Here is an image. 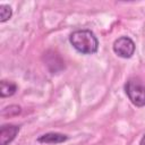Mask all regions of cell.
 <instances>
[{
    "label": "cell",
    "mask_w": 145,
    "mask_h": 145,
    "mask_svg": "<svg viewBox=\"0 0 145 145\" xmlns=\"http://www.w3.org/2000/svg\"><path fill=\"white\" fill-rule=\"evenodd\" d=\"M72 48L82 54H93L97 52L99 41L91 29H77L69 35Z\"/></svg>",
    "instance_id": "6da1fadb"
},
{
    "label": "cell",
    "mask_w": 145,
    "mask_h": 145,
    "mask_svg": "<svg viewBox=\"0 0 145 145\" xmlns=\"http://www.w3.org/2000/svg\"><path fill=\"white\" fill-rule=\"evenodd\" d=\"M125 92L130 102L138 106H145V84L138 78H129L125 83Z\"/></svg>",
    "instance_id": "7a4b0ae2"
},
{
    "label": "cell",
    "mask_w": 145,
    "mask_h": 145,
    "mask_svg": "<svg viewBox=\"0 0 145 145\" xmlns=\"http://www.w3.org/2000/svg\"><path fill=\"white\" fill-rule=\"evenodd\" d=\"M112 49H113V52L118 57L123 58V59H129L134 56L136 45H135V42L130 37L120 36L113 42Z\"/></svg>",
    "instance_id": "3957f363"
},
{
    "label": "cell",
    "mask_w": 145,
    "mask_h": 145,
    "mask_svg": "<svg viewBox=\"0 0 145 145\" xmlns=\"http://www.w3.org/2000/svg\"><path fill=\"white\" fill-rule=\"evenodd\" d=\"M19 126L16 125H3L0 129V145L10 144L19 133Z\"/></svg>",
    "instance_id": "277c9868"
},
{
    "label": "cell",
    "mask_w": 145,
    "mask_h": 145,
    "mask_svg": "<svg viewBox=\"0 0 145 145\" xmlns=\"http://www.w3.org/2000/svg\"><path fill=\"white\" fill-rule=\"evenodd\" d=\"M68 140V136L60 133H46L37 137V142L42 144H60Z\"/></svg>",
    "instance_id": "5b68a950"
},
{
    "label": "cell",
    "mask_w": 145,
    "mask_h": 145,
    "mask_svg": "<svg viewBox=\"0 0 145 145\" xmlns=\"http://www.w3.org/2000/svg\"><path fill=\"white\" fill-rule=\"evenodd\" d=\"M17 89H18V86L12 82H8V80L0 82V96L1 97L12 96L17 92Z\"/></svg>",
    "instance_id": "8992f818"
},
{
    "label": "cell",
    "mask_w": 145,
    "mask_h": 145,
    "mask_svg": "<svg viewBox=\"0 0 145 145\" xmlns=\"http://www.w3.org/2000/svg\"><path fill=\"white\" fill-rule=\"evenodd\" d=\"M12 16V9L9 5H0V23H5Z\"/></svg>",
    "instance_id": "52a82bcc"
},
{
    "label": "cell",
    "mask_w": 145,
    "mask_h": 145,
    "mask_svg": "<svg viewBox=\"0 0 145 145\" xmlns=\"http://www.w3.org/2000/svg\"><path fill=\"white\" fill-rule=\"evenodd\" d=\"M18 113H20V106L19 105H16V104H12V105H9V106H6L1 114L3 117H11V116H17Z\"/></svg>",
    "instance_id": "ba28073f"
},
{
    "label": "cell",
    "mask_w": 145,
    "mask_h": 145,
    "mask_svg": "<svg viewBox=\"0 0 145 145\" xmlns=\"http://www.w3.org/2000/svg\"><path fill=\"white\" fill-rule=\"evenodd\" d=\"M138 145H145V135L142 137V139L139 140V144Z\"/></svg>",
    "instance_id": "9c48e42d"
}]
</instances>
